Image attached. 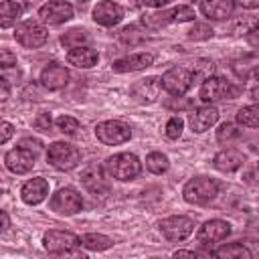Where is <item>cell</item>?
<instances>
[{
    "mask_svg": "<svg viewBox=\"0 0 259 259\" xmlns=\"http://www.w3.org/2000/svg\"><path fill=\"white\" fill-rule=\"evenodd\" d=\"M0 65H2L4 69H8V67L16 65V55H12L10 51L2 49V51H0Z\"/></svg>",
    "mask_w": 259,
    "mask_h": 259,
    "instance_id": "39",
    "label": "cell"
},
{
    "mask_svg": "<svg viewBox=\"0 0 259 259\" xmlns=\"http://www.w3.org/2000/svg\"><path fill=\"white\" fill-rule=\"evenodd\" d=\"M51 123H53V119H51V113H47V111H42V113H38L36 115V119H34V127H38V130H51Z\"/></svg>",
    "mask_w": 259,
    "mask_h": 259,
    "instance_id": "38",
    "label": "cell"
},
{
    "mask_svg": "<svg viewBox=\"0 0 259 259\" xmlns=\"http://www.w3.org/2000/svg\"><path fill=\"white\" fill-rule=\"evenodd\" d=\"M81 206H83L81 194L73 188H61L51 198V208L59 214H75L81 210Z\"/></svg>",
    "mask_w": 259,
    "mask_h": 259,
    "instance_id": "9",
    "label": "cell"
},
{
    "mask_svg": "<svg viewBox=\"0 0 259 259\" xmlns=\"http://www.w3.org/2000/svg\"><path fill=\"white\" fill-rule=\"evenodd\" d=\"M217 194H219V184H217V180H212L208 176H196V178L188 180L182 190L184 200L190 204H206Z\"/></svg>",
    "mask_w": 259,
    "mask_h": 259,
    "instance_id": "1",
    "label": "cell"
},
{
    "mask_svg": "<svg viewBox=\"0 0 259 259\" xmlns=\"http://www.w3.org/2000/svg\"><path fill=\"white\" fill-rule=\"evenodd\" d=\"M67 61H69L71 65L79 67V69H89V67H93V65L99 61V55H97L93 49H89V47H81V49L69 51Z\"/></svg>",
    "mask_w": 259,
    "mask_h": 259,
    "instance_id": "23",
    "label": "cell"
},
{
    "mask_svg": "<svg viewBox=\"0 0 259 259\" xmlns=\"http://www.w3.org/2000/svg\"><path fill=\"white\" fill-rule=\"evenodd\" d=\"M38 16L42 22L47 24H61L65 20H69L73 16V6L69 2H61V0H53L40 6Z\"/></svg>",
    "mask_w": 259,
    "mask_h": 259,
    "instance_id": "12",
    "label": "cell"
},
{
    "mask_svg": "<svg viewBox=\"0 0 259 259\" xmlns=\"http://www.w3.org/2000/svg\"><path fill=\"white\" fill-rule=\"evenodd\" d=\"M0 87H2V95H0V99H2V101H6V99H8V95H10L8 81H6V79H0Z\"/></svg>",
    "mask_w": 259,
    "mask_h": 259,
    "instance_id": "45",
    "label": "cell"
},
{
    "mask_svg": "<svg viewBox=\"0 0 259 259\" xmlns=\"http://www.w3.org/2000/svg\"><path fill=\"white\" fill-rule=\"evenodd\" d=\"M210 36H212V28H210L208 24H202V22L194 24V26L188 30V38H192V40H206V38H210Z\"/></svg>",
    "mask_w": 259,
    "mask_h": 259,
    "instance_id": "34",
    "label": "cell"
},
{
    "mask_svg": "<svg viewBox=\"0 0 259 259\" xmlns=\"http://www.w3.org/2000/svg\"><path fill=\"white\" fill-rule=\"evenodd\" d=\"M57 127H59V132L71 136V134H75L79 130V121L75 117H71V115H61V117H57Z\"/></svg>",
    "mask_w": 259,
    "mask_h": 259,
    "instance_id": "35",
    "label": "cell"
},
{
    "mask_svg": "<svg viewBox=\"0 0 259 259\" xmlns=\"http://www.w3.org/2000/svg\"><path fill=\"white\" fill-rule=\"evenodd\" d=\"M192 81H208L210 77H212V73H214V63L210 61V59H198L196 63H194V67H192Z\"/></svg>",
    "mask_w": 259,
    "mask_h": 259,
    "instance_id": "29",
    "label": "cell"
},
{
    "mask_svg": "<svg viewBox=\"0 0 259 259\" xmlns=\"http://www.w3.org/2000/svg\"><path fill=\"white\" fill-rule=\"evenodd\" d=\"M154 259H158V257H154Z\"/></svg>",
    "mask_w": 259,
    "mask_h": 259,
    "instance_id": "50",
    "label": "cell"
},
{
    "mask_svg": "<svg viewBox=\"0 0 259 259\" xmlns=\"http://www.w3.org/2000/svg\"><path fill=\"white\" fill-rule=\"evenodd\" d=\"M160 91H162V79H158V77H146L132 85V97L142 105L154 103L158 99Z\"/></svg>",
    "mask_w": 259,
    "mask_h": 259,
    "instance_id": "11",
    "label": "cell"
},
{
    "mask_svg": "<svg viewBox=\"0 0 259 259\" xmlns=\"http://www.w3.org/2000/svg\"><path fill=\"white\" fill-rule=\"evenodd\" d=\"M243 162H245L243 154L237 152V150H233V148L219 152V154L214 156V160H212L214 168L221 170V172H235V170H239V168L243 166Z\"/></svg>",
    "mask_w": 259,
    "mask_h": 259,
    "instance_id": "22",
    "label": "cell"
},
{
    "mask_svg": "<svg viewBox=\"0 0 259 259\" xmlns=\"http://www.w3.org/2000/svg\"><path fill=\"white\" fill-rule=\"evenodd\" d=\"M182 119L180 117H170L168 119V123H166V136L170 138V140H178L180 138V134H182Z\"/></svg>",
    "mask_w": 259,
    "mask_h": 259,
    "instance_id": "37",
    "label": "cell"
},
{
    "mask_svg": "<svg viewBox=\"0 0 259 259\" xmlns=\"http://www.w3.org/2000/svg\"><path fill=\"white\" fill-rule=\"evenodd\" d=\"M172 259H198L192 251H186V249H180V251H176L174 255H172Z\"/></svg>",
    "mask_w": 259,
    "mask_h": 259,
    "instance_id": "44",
    "label": "cell"
},
{
    "mask_svg": "<svg viewBox=\"0 0 259 259\" xmlns=\"http://www.w3.org/2000/svg\"><path fill=\"white\" fill-rule=\"evenodd\" d=\"M217 119H219L217 107H212V105H202V107H198V109H194V111L190 113L188 123H190L192 132L202 134V132H206L210 125H214Z\"/></svg>",
    "mask_w": 259,
    "mask_h": 259,
    "instance_id": "17",
    "label": "cell"
},
{
    "mask_svg": "<svg viewBox=\"0 0 259 259\" xmlns=\"http://www.w3.org/2000/svg\"><path fill=\"white\" fill-rule=\"evenodd\" d=\"M172 20L174 22H186V20H194V10L192 6H176L172 8Z\"/></svg>",
    "mask_w": 259,
    "mask_h": 259,
    "instance_id": "36",
    "label": "cell"
},
{
    "mask_svg": "<svg viewBox=\"0 0 259 259\" xmlns=\"http://www.w3.org/2000/svg\"><path fill=\"white\" fill-rule=\"evenodd\" d=\"M142 22H144L148 28H152V30H158V28L166 26L168 22H174V20H172V10H162V12L146 14V16L142 18Z\"/></svg>",
    "mask_w": 259,
    "mask_h": 259,
    "instance_id": "31",
    "label": "cell"
},
{
    "mask_svg": "<svg viewBox=\"0 0 259 259\" xmlns=\"http://www.w3.org/2000/svg\"><path fill=\"white\" fill-rule=\"evenodd\" d=\"M95 136L101 144H107V146H117V144H123L132 138V130L130 125H125L123 121H117V119H107V121H101L97 123L95 127Z\"/></svg>",
    "mask_w": 259,
    "mask_h": 259,
    "instance_id": "6",
    "label": "cell"
},
{
    "mask_svg": "<svg viewBox=\"0 0 259 259\" xmlns=\"http://www.w3.org/2000/svg\"><path fill=\"white\" fill-rule=\"evenodd\" d=\"M237 121L245 127H259V103L241 107L237 113Z\"/></svg>",
    "mask_w": 259,
    "mask_h": 259,
    "instance_id": "27",
    "label": "cell"
},
{
    "mask_svg": "<svg viewBox=\"0 0 259 259\" xmlns=\"http://www.w3.org/2000/svg\"><path fill=\"white\" fill-rule=\"evenodd\" d=\"M154 63V55L150 53H136L130 57H123L119 61L113 63V71L115 73H132V71H142L146 67H150Z\"/></svg>",
    "mask_w": 259,
    "mask_h": 259,
    "instance_id": "18",
    "label": "cell"
},
{
    "mask_svg": "<svg viewBox=\"0 0 259 259\" xmlns=\"http://www.w3.org/2000/svg\"><path fill=\"white\" fill-rule=\"evenodd\" d=\"M79 239H81V245L85 249H89V251H105V249H109L113 245V241L109 237L99 235V233H87V235H83Z\"/></svg>",
    "mask_w": 259,
    "mask_h": 259,
    "instance_id": "26",
    "label": "cell"
},
{
    "mask_svg": "<svg viewBox=\"0 0 259 259\" xmlns=\"http://www.w3.org/2000/svg\"><path fill=\"white\" fill-rule=\"evenodd\" d=\"M47 28L40 24V22H34V20H24L20 24H16L14 28V38L26 47V49H38L47 42Z\"/></svg>",
    "mask_w": 259,
    "mask_h": 259,
    "instance_id": "5",
    "label": "cell"
},
{
    "mask_svg": "<svg viewBox=\"0 0 259 259\" xmlns=\"http://www.w3.org/2000/svg\"><path fill=\"white\" fill-rule=\"evenodd\" d=\"M57 259H89L85 253H81L79 249H71V251H65V253H59Z\"/></svg>",
    "mask_w": 259,
    "mask_h": 259,
    "instance_id": "41",
    "label": "cell"
},
{
    "mask_svg": "<svg viewBox=\"0 0 259 259\" xmlns=\"http://www.w3.org/2000/svg\"><path fill=\"white\" fill-rule=\"evenodd\" d=\"M47 162L57 170H71L81 162V154L67 142H53L47 150Z\"/></svg>",
    "mask_w": 259,
    "mask_h": 259,
    "instance_id": "4",
    "label": "cell"
},
{
    "mask_svg": "<svg viewBox=\"0 0 259 259\" xmlns=\"http://www.w3.org/2000/svg\"><path fill=\"white\" fill-rule=\"evenodd\" d=\"M4 164L10 172L14 174H26L32 170L34 166V154L30 150H24V148H14V150H8L6 156H4Z\"/></svg>",
    "mask_w": 259,
    "mask_h": 259,
    "instance_id": "13",
    "label": "cell"
},
{
    "mask_svg": "<svg viewBox=\"0 0 259 259\" xmlns=\"http://www.w3.org/2000/svg\"><path fill=\"white\" fill-rule=\"evenodd\" d=\"M229 233H231V225H229V223H225V221H221V219H212V221H206V223L198 229L196 237H198L200 243L212 245V243H219V241L227 239Z\"/></svg>",
    "mask_w": 259,
    "mask_h": 259,
    "instance_id": "14",
    "label": "cell"
},
{
    "mask_svg": "<svg viewBox=\"0 0 259 259\" xmlns=\"http://www.w3.org/2000/svg\"><path fill=\"white\" fill-rule=\"evenodd\" d=\"M42 243H45V249L49 253L59 255V253L77 249V245H81V239L73 233H67V231H49L42 237Z\"/></svg>",
    "mask_w": 259,
    "mask_h": 259,
    "instance_id": "10",
    "label": "cell"
},
{
    "mask_svg": "<svg viewBox=\"0 0 259 259\" xmlns=\"http://www.w3.org/2000/svg\"><path fill=\"white\" fill-rule=\"evenodd\" d=\"M239 6L241 8H259V0H241Z\"/></svg>",
    "mask_w": 259,
    "mask_h": 259,
    "instance_id": "46",
    "label": "cell"
},
{
    "mask_svg": "<svg viewBox=\"0 0 259 259\" xmlns=\"http://www.w3.org/2000/svg\"><path fill=\"white\" fill-rule=\"evenodd\" d=\"M105 170L109 172V176H113L117 180H132L140 174L142 164H140L138 156H134L130 152H121V154H113L105 160Z\"/></svg>",
    "mask_w": 259,
    "mask_h": 259,
    "instance_id": "2",
    "label": "cell"
},
{
    "mask_svg": "<svg viewBox=\"0 0 259 259\" xmlns=\"http://www.w3.org/2000/svg\"><path fill=\"white\" fill-rule=\"evenodd\" d=\"M144 38H146V34H144V32H142V30H140L136 24L123 26V28L119 30V40H121L123 45H130V47L144 42Z\"/></svg>",
    "mask_w": 259,
    "mask_h": 259,
    "instance_id": "32",
    "label": "cell"
},
{
    "mask_svg": "<svg viewBox=\"0 0 259 259\" xmlns=\"http://www.w3.org/2000/svg\"><path fill=\"white\" fill-rule=\"evenodd\" d=\"M239 95V87L233 85L231 81L223 79V77H210L208 81H204L200 85L198 97L204 103H214V101H223V99H233Z\"/></svg>",
    "mask_w": 259,
    "mask_h": 259,
    "instance_id": "3",
    "label": "cell"
},
{
    "mask_svg": "<svg viewBox=\"0 0 259 259\" xmlns=\"http://www.w3.org/2000/svg\"><path fill=\"white\" fill-rule=\"evenodd\" d=\"M87 40H89V34H87L85 30H81V28H71V30H67V32L61 36V42H63L65 47H69L71 51H73V49H81Z\"/></svg>",
    "mask_w": 259,
    "mask_h": 259,
    "instance_id": "28",
    "label": "cell"
},
{
    "mask_svg": "<svg viewBox=\"0 0 259 259\" xmlns=\"http://www.w3.org/2000/svg\"><path fill=\"white\" fill-rule=\"evenodd\" d=\"M123 18V8L115 2H99L93 8V20L101 26H113Z\"/></svg>",
    "mask_w": 259,
    "mask_h": 259,
    "instance_id": "16",
    "label": "cell"
},
{
    "mask_svg": "<svg viewBox=\"0 0 259 259\" xmlns=\"http://www.w3.org/2000/svg\"><path fill=\"white\" fill-rule=\"evenodd\" d=\"M235 2L233 0H204L200 2V10L206 18H212V20H223V18H229L235 10Z\"/></svg>",
    "mask_w": 259,
    "mask_h": 259,
    "instance_id": "21",
    "label": "cell"
},
{
    "mask_svg": "<svg viewBox=\"0 0 259 259\" xmlns=\"http://www.w3.org/2000/svg\"><path fill=\"white\" fill-rule=\"evenodd\" d=\"M192 85V73L186 67H172L162 75V87L170 95H184Z\"/></svg>",
    "mask_w": 259,
    "mask_h": 259,
    "instance_id": "7",
    "label": "cell"
},
{
    "mask_svg": "<svg viewBox=\"0 0 259 259\" xmlns=\"http://www.w3.org/2000/svg\"><path fill=\"white\" fill-rule=\"evenodd\" d=\"M251 97H253V99H255V101H257V103H259V85H257V87H253V89H251Z\"/></svg>",
    "mask_w": 259,
    "mask_h": 259,
    "instance_id": "47",
    "label": "cell"
},
{
    "mask_svg": "<svg viewBox=\"0 0 259 259\" xmlns=\"http://www.w3.org/2000/svg\"><path fill=\"white\" fill-rule=\"evenodd\" d=\"M239 134H241V130H237V125L235 123H223L219 130H217V140L219 142H231V140H235V138H239Z\"/></svg>",
    "mask_w": 259,
    "mask_h": 259,
    "instance_id": "33",
    "label": "cell"
},
{
    "mask_svg": "<svg viewBox=\"0 0 259 259\" xmlns=\"http://www.w3.org/2000/svg\"><path fill=\"white\" fill-rule=\"evenodd\" d=\"M247 42L255 49H259V24H255L249 32H247Z\"/></svg>",
    "mask_w": 259,
    "mask_h": 259,
    "instance_id": "42",
    "label": "cell"
},
{
    "mask_svg": "<svg viewBox=\"0 0 259 259\" xmlns=\"http://www.w3.org/2000/svg\"><path fill=\"white\" fill-rule=\"evenodd\" d=\"M20 148H24V150H30L32 154H36L38 150H40V142L38 140H32V138H24V140H20V144H18Z\"/></svg>",
    "mask_w": 259,
    "mask_h": 259,
    "instance_id": "40",
    "label": "cell"
},
{
    "mask_svg": "<svg viewBox=\"0 0 259 259\" xmlns=\"http://www.w3.org/2000/svg\"><path fill=\"white\" fill-rule=\"evenodd\" d=\"M2 229H8V214L2 210Z\"/></svg>",
    "mask_w": 259,
    "mask_h": 259,
    "instance_id": "48",
    "label": "cell"
},
{
    "mask_svg": "<svg viewBox=\"0 0 259 259\" xmlns=\"http://www.w3.org/2000/svg\"><path fill=\"white\" fill-rule=\"evenodd\" d=\"M81 182L83 186L93 192V194H99V192H105L107 190V182H105V174H103V168L97 166V164H91L87 166L83 172H81Z\"/></svg>",
    "mask_w": 259,
    "mask_h": 259,
    "instance_id": "19",
    "label": "cell"
},
{
    "mask_svg": "<svg viewBox=\"0 0 259 259\" xmlns=\"http://www.w3.org/2000/svg\"><path fill=\"white\" fill-rule=\"evenodd\" d=\"M217 259H251V251L241 243H227L217 249Z\"/></svg>",
    "mask_w": 259,
    "mask_h": 259,
    "instance_id": "25",
    "label": "cell"
},
{
    "mask_svg": "<svg viewBox=\"0 0 259 259\" xmlns=\"http://www.w3.org/2000/svg\"><path fill=\"white\" fill-rule=\"evenodd\" d=\"M69 81V71L59 65V63H51L42 69L40 73V83L49 89V91H57V89H63Z\"/></svg>",
    "mask_w": 259,
    "mask_h": 259,
    "instance_id": "15",
    "label": "cell"
},
{
    "mask_svg": "<svg viewBox=\"0 0 259 259\" xmlns=\"http://www.w3.org/2000/svg\"><path fill=\"white\" fill-rule=\"evenodd\" d=\"M253 77H255V79H257V81H259V65H257V67H255V69H253Z\"/></svg>",
    "mask_w": 259,
    "mask_h": 259,
    "instance_id": "49",
    "label": "cell"
},
{
    "mask_svg": "<svg viewBox=\"0 0 259 259\" xmlns=\"http://www.w3.org/2000/svg\"><path fill=\"white\" fill-rule=\"evenodd\" d=\"M0 127H2V130H0V132H2V134H0V142H2V144H6V142L10 140V136H12V130H14V127H12V123H8V121H2V125H0Z\"/></svg>",
    "mask_w": 259,
    "mask_h": 259,
    "instance_id": "43",
    "label": "cell"
},
{
    "mask_svg": "<svg viewBox=\"0 0 259 259\" xmlns=\"http://www.w3.org/2000/svg\"><path fill=\"white\" fill-rule=\"evenodd\" d=\"M49 194V182L45 178H32L28 182H24L22 190H20V196L26 204H38L47 198Z\"/></svg>",
    "mask_w": 259,
    "mask_h": 259,
    "instance_id": "20",
    "label": "cell"
},
{
    "mask_svg": "<svg viewBox=\"0 0 259 259\" xmlns=\"http://www.w3.org/2000/svg\"><path fill=\"white\" fill-rule=\"evenodd\" d=\"M170 162H168V156L162 154V152H152L146 156V168L154 174H164L168 170Z\"/></svg>",
    "mask_w": 259,
    "mask_h": 259,
    "instance_id": "30",
    "label": "cell"
},
{
    "mask_svg": "<svg viewBox=\"0 0 259 259\" xmlns=\"http://www.w3.org/2000/svg\"><path fill=\"white\" fill-rule=\"evenodd\" d=\"M22 8H24V6L18 4V2H10V0L0 2V26H2V28L12 26V24L16 22V18L20 16Z\"/></svg>",
    "mask_w": 259,
    "mask_h": 259,
    "instance_id": "24",
    "label": "cell"
},
{
    "mask_svg": "<svg viewBox=\"0 0 259 259\" xmlns=\"http://www.w3.org/2000/svg\"><path fill=\"white\" fill-rule=\"evenodd\" d=\"M160 231L168 241L178 243V241H184L194 231V221L188 217H180V214L168 217V219L160 221Z\"/></svg>",
    "mask_w": 259,
    "mask_h": 259,
    "instance_id": "8",
    "label": "cell"
}]
</instances>
